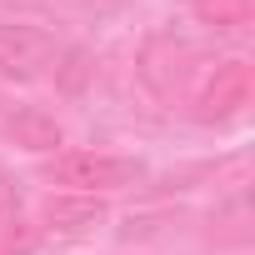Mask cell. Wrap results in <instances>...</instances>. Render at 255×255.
Returning <instances> with one entry per match:
<instances>
[{"instance_id":"cell-1","label":"cell","mask_w":255,"mask_h":255,"mask_svg":"<svg viewBox=\"0 0 255 255\" xmlns=\"http://www.w3.org/2000/svg\"><path fill=\"white\" fill-rule=\"evenodd\" d=\"M140 180V160L125 155H95V150H65L50 165V185H65L75 195H100V190H125Z\"/></svg>"},{"instance_id":"cell-2","label":"cell","mask_w":255,"mask_h":255,"mask_svg":"<svg viewBox=\"0 0 255 255\" xmlns=\"http://www.w3.org/2000/svg\"><path fill=\"white\" fill-rule=\"evenodd\" d=\"M55 65V40L35 25H0V75L35 80Z\"/></svg>"},{"instance_id":"cell-3","label":"cell","mask_w":255,"mask_h":255,"mask_svg":"<svg viewBox=\"0 0 255 255\" xmlns=\"http://www.w3.org/2000/svg\"><path fill=\"white\" fill-rule=\"evenodd\" d=\"M250 90H255V65L250 60H225L205 75V85L195 95V115L200 120H225L250 100Z\"/></svg>"},{"instance_id":"cell-4","label":"cell","mask_w":255,"mask_h":255,"mask_svg":"<svg viewBox=\"0 0 255 255\" xmlns=\"http://www.w3.org/2000/svg\"><path fill=\"white\" fill-rule=\"evenodd\" d=\"M105 210H100V200L95 195H75V190H65V195H50L45 200V210H40V220L50 225V230H85V225H95Z\"/></svg>"},{"instance_id":"cell-5","label":"cell","mask_w":255,"mask_h":255,"mask_svg":"<svg viewBox=\"0 0 255 255\" xmlns=\"http://www.w3.org/2000/svg\"><path fill=\"white\" fill-rule=\"evenodd\" d=\"M10 140L20 145V150H35V155H45V150H60V125L50 120V115H40V110H20V115H10Z\"/></svg>"},{"instance_id":"cell-6","label":"cell","mask_w":255,"mask_h":255,"mask_svg":"<svg viewBox=\"0 0 255 255\" xmlns=\"http://www.w3.org/2000/svg\"><path fill=\"white\" fill-rule=\"evenodd\" d=\"M195 15L210 30H240L255 15V0H195Z\"/></svg>"},{"instance_id":"cell-7","label":"cell","mask_w":255,"mask_h":255,"mask_svg":"<svg viewBox=\"0 0 255 255\" xmlns=\"http://www.w3.org/2000/svg\"><path fill=\"white\" fill-rule=\"evenodd\" d=\"M35 245H40V225H30L20 215L0 220V255H30Z\"/></svg>"},{"instance_id":"cell-8","label":"cell","mask_w":255,"mask_h":255,"mask_svg":"<svg viewBox=\"0 0 255 255\" xmlns=\"http://www.w3.org/2000/svg\"><path fill=\"white\" fill-rule=\"evenodd\" d=\"M5 215H20V190H15V180L0 170V220Z\"/></svg>"}]
</instances>
